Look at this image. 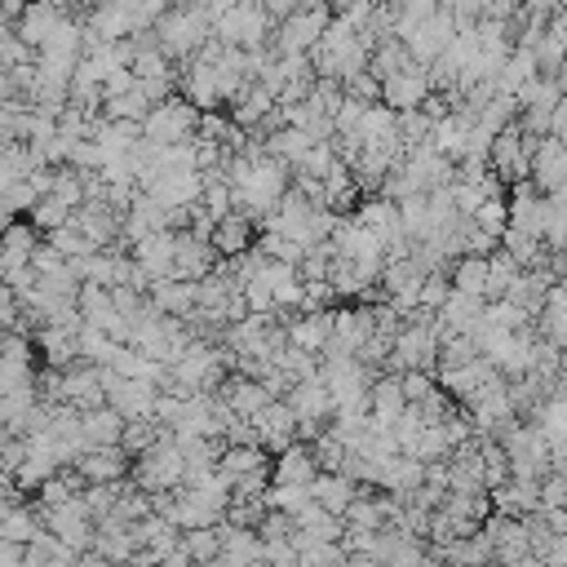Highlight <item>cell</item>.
<instances>
[{"label":"cell","mask_w":567,"mask_h":567,"mask_svg":"<svg viewBox=\"0 0 567 567\" xmlns=\"http://www.w3.org/2000/svg\"><path fill=\"white\" fill-rule=\"evenodd\" d=\"M213 40V13L208 4H195V9H168L155 27V44L173 58V62H190L199 58V49Z\"/></svg>","instance_id":"obj_1"},{"label":"cell","mask_w":567,"mask_h":567,"mask_svg":"<svg viewBox=\"0 0 567 567\" xmlns=\"http://www.w3.org/2000/svg\"><path fill=\"white\" fill-rule=\"evenodd\" d=\"M213 40H221L226 49H266V40H275V22L266 13V4H226V13L213 22Z\"/></svg>","instance_id":"obj_2"},{"label":"cell","mask_w":567,"mask_h":567,"mask_svg":"<svg viewBox=\"0 0 567 567\" xmlns=\"http://www.w3.org/2000/svg\"><path fill=\"white\" fill-rule=\"evenodd\" d=\"M199 124H204V115H199V111L177 93V97L159 102V106L146 115L142 137H146V142H155V146H190V142L199 137Z\"/></svg>","instance_id":"obj_3"},{"label":"cell","mask_w":567,"mask_h":567,"mask_svg":"<svg viewBox=\"0 0 567 567\" xmlns=\"http://www.w3.org/2000/svg\"><path fill=\"white\" fill-rule=\"evenodd\" d=\"M186 474H190V465H186V456H182V447L173 443V439H164L155 452H146L142 461H133V487H142L146 496H159V492H177V487H186Z\"/></svg>","instance_id":"obj_4"},{"label":"cell","mask_w":567,"mask_h":567,"mask_svg":"<svg viewBox=\"0 0 567 567\" xmlns=\"http://www.w3.org/2000/svg\"><path fill=\"white\" fill-rule=\"evenodd\" d=\"M328 27H332V9H323V4H301L288 22L275 27L270 49H275V53H288V58H310V53L319 49V40L328 35Z\"/></svg>","instance_id":"obj_5"},{"label":"cell","mask_w":567,"mask_h":567,"mask_svg":"<svg viewBox=\"0 0 567 567\" xmlns=\"http://www.w3.org/2000/svg\"><path fill=\"white\" fill-rule=\"evenodd\" d=\"M430 97H434V80H430V66H421V62H412L408 71H399L394 80L381 84V102L390 111H399V115L421 111Z\"/></svg>","instance_id":"obj_6"},{"label":"cell","mask_w":567,"mask_h":567,"mask_svg":"<svg viewBox=\"0 0 567 567\" xmlns=\"http://www.w3.org/2000/svg\"><path fill=\"white\" fill-rule=\"evenodd\" d=\"M403 412H408L403 377H399V372H385V377H377V381H372V390H368V416H372V425L394 434V425L403 421Z\"/></svg>","instance_id":"obj_7"},{"label":"cell","mask_w":567,"mask_h":567,"mask_svg":"<svg viewBox=\"0 0 567 567\" xmlns=\"http://www.w3.org/2000/svg\"><path fill=\"white\" fill-rule=\"evenodd\" d=\"M532 186L549 199L567 186V146L558 137H540L536 142V155H532Z\"/></svg>","instance_id":"obj_8"},{"label":"cell","mask_w":567,"mask_h":567,"mask_svg":"<svg viewBox=\"0 0 567 567\" xmlns=\"http://www.w3.org/2000/svg\"><path fill=\"white\" fill-rule=\"evenodd\" d=\"M128 257L151 275V284L159 279H173V266H177V230H159V235H146L142 244L128 248Z\"/></svg>","instance_id":"obj_9"},{"label":"cell","mask_w":567,"mask_h":567,"mask_svg":"<svg viewBox=\"0 0 567 567\" xmlns=\"http://www.w3.org/2000/svg\"><path fill=\"white\" fill-rule=\"evenodd\" d=\"M288 346L301 350V354H315L323 359L328 341H332V310H310V315H292L288 323Z\"/></svg>","instance_id":"obj_10"},{"label":"cell","mask_w":567,"mask_h":567,"mask_svg":"<svg viewBox=\"0 0 567 567\" xmlns=\"http://www.w3.org/2000/svg\"><path fill=\"white\" fill-rule=\"evenodd\" d=\"M62 403L75 408V412H93V408H106V385H102V368H71L62 377Z\"/></svg>","instance_id":"obj_11"},{"label":"cell","mask_w":567,"mask_h":567,"mask_svg":"<svg viewBox=\"0 0 567 567\" xmlns=\"http://www.w3.org/2000/svg\"><path fill=\"white\" fill-rule=\"evenodd\" d=\"M75 470L84 474V483H124L133 474V456L124 447H93L80 456Z\"/></svg>","instance_id":"obj_12"},{"label":"cell","mask_w":567,"mask_h":567,"mask_svg":"<svg viewBox=\"0 0 567 567\" xmlns=\"http://www.w3.org/2000/svg\"><path fill=\"white\" fill-rule=\"evenodd\" d=\"M151 306H155L159 315H168V319H186V315H195V306H199V284L159 279V284H151Z\"/></svg>","instance_id":"obj_13"},{"label":"cell","mask_w":567,"mask_h":567,"mask_svg":"<svg viewBox=\"0 0 567 567\" xmlns=\"http://www.w3.org/2000/svg\"><path fill=\"white\" fill-rule=\"evenodd\" d=\"M492 509L505 514V518H536L540 514V483L509 478L505 487L492 492Z\"/></svg>","instance_id":"obj_14"},{"label":"cell","mask_w":567,"mask_h":567,"mask_svg":"<svg viewBox=\"0 0 567 567\" xmlns=\"http://www.w3.org/2000/svg\"><path fill=\"white\" fill-rule=\"evenodd\" d=\"M359 483L350 478V474H319L315 483H310V496L328 509V514H337V518H346L350 514V505L359 501Z\"/></svg>","instance_id":"obj_15"},{"label":"cell","mask_w":567,"mask_h":567,"mask_svg":"<svg viewBox=\"0 0 567 567\" xmlns=\"http://www.w3.org/2000/svg\"><path fill=\"white\" fill-rule=\"evenodd\" d=\"M319 478V461H315V447L310 443H292L275 456V483H297V487H310Z\"/></svg>","instance_id":"obj_16"},{"label":"cell","mask_w":567,"mask_h":567,"mask_svg":"<svg viewBox=\"0 0 567 567\" xmlns=\"http://www.w3.org/2000/svg\"><path fill=\"white\" fill-rule=\"evenodd\" d=\"M252 217H244V213H230L226 221H217V230H213V248H217V257L221 261H235V257H248L252 248Z\"/></svg>","instance_id":"obj_17"},{"label":"cell","mask_w":567,"mask_h":567,"mask_svg":"<svg viewBox=\"0 0 567 567\" xmlns=\"http://www.w3.org/2000/svg\"><path fill=\"white\" fill-rule=\"evenodd\" d=\"M62 22H66V13H62L58 4H27L22 22H18L13 31H18V35H22V40H27L35 53H40V49H44V40H49V35H53Z\"/></svg>","instance_id":"obj_18"},{"label":"cell","mask_w":567,"mask_h":567,"mask_svg":"<svg viewBox=\"0 0 567 567\" xmlns=\"http://www.w3.org/2000/svg\"><path fill=\"white\" fill-rule=\"evenodd\" d=\"M124 430H128V421H124L111 403L84 412V439H89V452H93V447H120V443H124Z\"/></svg>","instance_id":"obj_19"},{"label":"cell","mask_w":567,"mask_h":567,"mask_svg":"<svg viewBox=\"0 0 567 567\" xmlns=\"http://www.w3.org/2000/svg\"><path fill=\"white\" fill-rule=\"evenodd\" d=\"M44 532H49V527H44V514H40L35 505H13V509H4L0 536H4L9 545H35Z\"/></svg>","instance_id":"obj_20"},{"label":"cell","mask_w":567,"mask_h":567,"mask_svg":"<svg viewBox=\"0 0 567 567\" xmlns=\"http://www.w3.org/2000/svg\"><path fill=\"white\" fill-rule=\"evenodd\" d=\"M270 465H275V456H270L266 447H226L221 461H217V470H221L230 483H244V478H252V474H261V470H270Z\"/></svg>","instance_id":"obj_21"},{"label":"cell","mask_w":567,"mask_h":567,"mask_svg":"<svg viewBox=\"0 0 567 567\" xmlns=\"http://www.w3.org/2000/svg\"><path fill=\"white\" fill-rule=\"evenodd\" d=\"M532 80H540V62H536V53H532V49H514L509 62H505V71H501V80H496V89H501L505 97H518Z\"/></svg>","instance_id":"obj_22"},{"label":"cell","mask_w":567,"mask_h":567,"mask_svg":"<svg viewBox=\"0 0 567 567\" xmlns=\"http://www.w3.org/2000/svg\"><path fill=\"white\" fill-rule=\"evenodd\" d=\"M492 257H456L452 266V288L465 292V297H478L487 301V284H492Z\"/></svg>","instance_id":"obj_23"},{"label":"cell","mask_w":567,"mask_h":567,"mask_svg":"<svg viewBox=\"0 0 567 567\" xmlns=\"http://www.w3.org/2000/svg\"><path fill=\"white\" fill-rule=\"evenodd\" d=\"M540 328H545V337L558 350H567V284H554L549 288V301L540 310Z\"/></svg>","instance_id":"obj_24"},{"label":"cell","mask_w":567,"mask_h":567,"mask_svg":"<svg viewBox=\"0 0 567 567\" xmlns=\"http://www.w3.org/2000/svg\"><path fill=\"white\" fill-rule=\"evenodd\" d=\"M71 217H75V208H66V204H62V199H53V195H44V199H40V204L27 213V221H31V226H35L44 239H49L53 230L71 226Z\"/></svg>","instance_id":"obj_25"},{"label":"cell","mask_w":567,"mask_h":567,"mask_svg":"<svg viewBox=\"0 0 567 567\" xmlns=\"http://www.w3.org/2000/svg\"><path fill=\"white\" fill-rule=\"evenodd\" d=\"M310 501H315L310 487H297V483H270V492H266V509L270 514H288V518H297Z\"/></svg>","instance_id":"obj_26"},{"label":"cell","mask_w":567,"mask_h":567,"mask_svg":"<svg viewBox=\"0 0 567 567\" xmlns=\"http://www.w3.org/2000/svg\"><path fill=\"white\" fill-rule=\"evenodd\" d=\"M182 549L190 554V563H217L221 558V523L217 527H199V532H186L182 536Z\"/></svg>","instance_id":"obj_27"},{"label":"cell","mask_w":567,"mask_h":567,"mask_svg":"<svg viewBox=\"0 0 567 567\" xmlns=\"http://www.w3.org/2000/svg\"><path fill=\"white\" fill-rule=\"evenodd\" d=\"M474 226L487 230V235H496V239H505V230H509V199H487L474 213Z\"/></svg>","instance_id":"obj_28"},{"label":"cell","mask_w":567,"mask_h":567,"mask_svg":"<svg viewBox=\"0 0 567 567\" xmlns=\"http://www.w3.org/2000/svg\"><path fill=\"white\" fill-rule=\"evenodd\" d=\"M44 195L31 186V182H22V186H13V190H4V213H31L35 204H40Z\"/></svg>","instance_id":"obj_29"},{"label":"cell","mask_w":567,"mask_h":567,"mask_svg":"<svg viewBox=\"0 0 567 567\" xmlns=\"http://www.w3.org/2000/svg\"><path fill=\"white\" fill-rule=\"evenodd\" d=\"M292 532H297V523L288 514H266V523H261V540H292Z\"/></svg>","instance_id":"obj_30"},{"label":"cell","mask_w":567,"mask_h":567,"mask_svg":"<svg viewBox=\"0 0 567 567\" xmlns=\"http://www.w3.org/2000/svg\"><path fill=\"white\" fill-rule=\"evenodd\" d=\"M540 558H545V567H567V536H554Z\"/></svg>","instance_id":"obj_31"},{"label":"cell","mask_w":567,"mask_h":567,"mask_svg":"<svg viewBox=\"0 0 567 567\" xmlns=\"http://www.w3.org/2000/svg\"><path fill=\"white\" fill-rule=\"evenodd\" d=\"M0 567H27V545H0Z\"/></svg>","instance_id":"obj_32"},{"label":"cell","mask_w":567,"mask_h":567,"mask_svg":"<svg viewBox=\"0 0 567 567\" xmlns=\"http://www.w3.org/2000/svg\"><path fill=\"white\" fill-rule=\"evenodd\" d=\"M346 567H381L377 558H368V554H350V563Z\"/></svg>","instance_id":"obj_33"},{"label":"cell","mask_w":567,"mask_h":567,"mask_svg":"<svg viewBox=\"0 0 567 567\" xmlns=\"http://www.w3.org/2000/svg\"><path fill=\"white\" fill-rule=\"evenodd\" d=\"M49 567H80V558H58V563H49Z\"/></svg>","instance_id":"obj_34"}]
</instances>
